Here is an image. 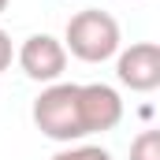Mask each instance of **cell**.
<instances>
[{"mask_svg":"<svg viewBox=\"0 0 160 160\" xmlns=\"http://www.w3.org/2000/svg\"><path fill=\"white\" fill-rule=\"evenodd\" d=\"M11 60H15V48H11V38H8V30H0V75L11 67Z\"/></svg>","mask_w":160,"mask_h":160,"instance_id":"ba28073f","label":"cell"},{"mask_svg":"<svg viewBox=\"0 0 160 160\" xmlns=\"http://www.w3.org/2000/svg\"><path fill=\"white\" fill-rule=\"evenodd\" d=\"M8 4H11V0H0V15H4V11H8Z\"/></svg>","mask_w":160,"mask_h":160,"instance_id":"9c48e42d","label":"cell"},{"mask_svg":"<svg viewBox=\"0 0 160 160\" xmlns=\"http://www.w3.org/2000/svg\"><path fill=\"white\" fill-rule=\"evenodd\" d=\"M116 78L134 93H153L160 86V45L157 41H134L130 48L116 52Z\"/></svg>","mask_w":160,"mask_h":160,"instance_id":"277c9868","label":"cell"},{"mask_svg":"<svg viewBox=\"0 0 160 160\" xmlns=\"http://www.w3.org/2000/svg\"><path fill=\"white\" fill-rule=\"evenodd\" d=\"M130 160H160V130H142L130 142Z\"/></svg>","mask_w":160,"mask_h":160,"instance_id":"8992f818","label":"cell"},{"mask_svg":"<svg viewBox=\"0 0 160 160\" xmlns=\"http://www.w3.org/2000/svg\"><path fill=\"white\" fill-rule=\"evenodd\" d=\"M119 22L101 11V8H86V11H75L67 19V30H63V48L82 60V63H104L119 52Z\"/></svg>","mask_w":160,"mask_h":160,"instance_id":"6da1fadb","label":"cell"},{"mask_svg":"<svg viewBox=\"0 0 160 160\" xmlns=\"http://www.w3.org/2000/svg\"><path fill=\"white\" fill-rule=\"evenodd\" d=\"M78 108H82V130H86V138L116 130L119 119H123V97L112 86H104V82L78 86Z\"/></svg>","mask_w":160,"mask_h":160,"instance_id":"5b68a950","label":"cell"},{"mask_svg":"<svg viewBox=\"0 0 160 160\" xmlns=\"http://www.w3.org/2000/svg\"><path fill=\"white\" fill-rule=\"evenodd\" d=\"M22 75L34 82H60L63 67H67V48L63 41L52 38V34H30V38L19 45L15 52Z\"/></svg>","mask_w":160,"mask_h":160,"instance_id":"3957f363","label":"cell"},{"mask_svg":"<svg viewBox=\"0 0 160 160\" xmlns=\"http://www.w3.org/2000/svg\"><path fill=\"white\" fill-rule=\"evenodd\" d=\"M34 127L52 142H78L86 138L82 130V108H78V82H48V89H41L34 108Z\"/></svg>","mask_w":160,"mask_h":160,"instance_id":"7a4b0ae2","label":"cell"},{"mask_svg":"<svg viewBox=\"0 0 160 160\" xmlns=\"http://www.w3.org/2000/svg\"><path fill=\"white\" fill-rule=\"evenodd\" d=\"M52 160H112V153L101 145H71V149H60Z\"/></svg>","mask_w":160,"mask_h":160,"instance_id":"52a82bcc","label":"cell"}]
</instances>
